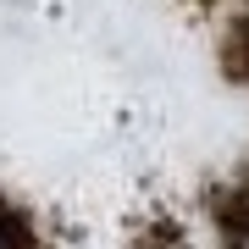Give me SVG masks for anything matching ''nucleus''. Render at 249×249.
I'll return each mask as SVG.
<instances>
[{
	"instance_id": "obj_1",
	"label": "nucleus",
	"mask_w": 249,
	"mask_h": 249,
	"mask_svg": "<svg viewBox=\"0 0 249 249\" xmlns=\"http://www.w3.org/2000/svg\"><path fill=\"white\" fill-rule=\"evenodd\" d=\"M0 249H17V227H11L6 211H0Z\"/></svg>"
}]
</instances>
